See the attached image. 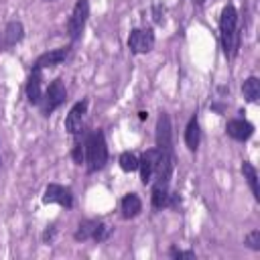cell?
Instances as JSON below:
<instances>
[{
    "label": "cell",
    "mask_w": 260,
    "mask_h": 260,
    "mask_svg": "<svg viewBox=\"0 0 260 260\" xmlns=\"http://www.w3.org/2000/svg\"><path fill=\"white\" fill-rule=\"evenodd\" d=\"M219 41H221V49L223 55L228 59H234L238 55L240 49V30H238V12L234 8V4H228L221 10V18H219Z\"/></svg>",
    "instance_id": "1"
},
{
    "label": "cell",
    "mask_w": 260,
    "mask_h": 260,
    "mask_svg": "<svg viewBox=\"0 0 260 260\" xmlns=\"http://www.w3.org/2000/svg\"><path fill=\"white\" fill-rule=\"evenodd\" d=\"M85 162H87V171L95 173L100 169L106 167L108 162V146H106V138L102 130H93L87 134L85 142Z\"/></svg>",
    "instance_id": "2"
},
{
    "label": "cell",
    "mask_w": 260,
    "mask_h": 260,
    "mask_svg": "<svg viewBox=\"0 0 260 260\" xmlns=\"http://www.w3.org/2000/svg\"><path fill=\"white\" fill-rule=\"evenodd\" d=\"M67 98V89L63 85L61 79H55L49 83V87L43 91V98L39 102V108H41V114L43 116H51Z\"/></svg>",
    "instance_id": "3"
},
{
    "label": "cell",
    "mask_w": 260,
    "mask_h": 260,
    "mask_svg": "<svg viewBox=\"0 0 260 260\" xmlns=\"http://www.w3.org/2000/svg\"><path fill=\"white\" fill-rule=\"evenodd\" d=\"M108 234H110V228L104 221H100V219H85V221H81L77 225L73 238L77 242H87V240L104 242L108 238Z\"/></svg>",
    "instance_id": "4"
},
{
    "label": "cell",
    "mask_w": 260,
    "mask_h": 260,
    "mask_svg": "<svg viewBox=\"0 0 260 260\" xmlns=\"http://www.w3.org/2000/svg\"><path fill=\"white\" fill-rule=\"evenodd\" d=\"M87 16H89V2L87 0H77L73 10H71V16H69V22H67V32L71 37V41H77L85 28V22H87Z\"/></svg>",
    "instance_id": "5"
},
{
    "label": "cell",
    "mask_w": 260,
    "mask_h": 260,
    "mask_svg": "<svg viewBox=\"0 0 260 260\" xmlns=\"http://www.w3.org/2000/svg\"><path fill=\"white\" fill-rule=\"evenodd\" d=\"M152 47H154V32H152V28H134V30H130L128 49L134 55L148 53V51H152Z\"/></svg>",
    "instance_id": "6"
},
{
    "label": "cell",
    "mask_w": 260,
    "mask_h": 260,
    "mask_svg": "<svg viewBox=\"0 0 260 260\" xmlns=\"http://www.w3.org/2000/svg\"><path fill=\"white\" fill-rule=\"evenodd\" d=\"M158 160H160V150H158V148H148V150L138 158L140 181H142L144 185L152 183L154 173H156V167H158Z\"/></svg>",
    "instance_id": "7"
},
{
    "label": "cell",
    "mask_w": 260,
    "mask_h": 260,
    "mask_svg": "<svg viewBox=\"0 0 260 260\" xmlns=\"http://www.w3.org/2000/svg\"><path fill=\"white\" fill-rule=\"evenodd\" d=\"M156 148L160 152H173V130H171L169 114L165 112H160L156 120Z\"/></svg>",
    "instance_id": "8"
},
{
    "label": "cell",
    "mask_w": 260,
    "mask_h": 260,
    "mask_svg": "<svg viewBox=\"0 0 260 260\" xmlns=\"http://www.w3.org/2000/svg\"><path fill=\"white\" fill-rule=\"evenodd\" d=\"M43 203H59L63 207H73V193L69 187H63V185H47L45 189V195H43Z\"/></svg>",
    "instance_id": "9"
},
{
    "label": "cell",
    "mask_w": 260,
    "mask_h": 260,
    "mask_svg": "<svg viewBox=\"0 0 260 260\" xmlns=\"http://www.w3.org/2000/svg\"><path fill=\"white\" fill-rule=\"evenodd\" d=\"M85 112H87V100L77 102V104L69 110V114H67V118H65V130H67L69 134H73V136H75V134H79V132H81Z\"/></svg>",
    "instance_id": "10"
},
{
    "label": "cell",
    "mask_w": 260,
    "mask_h": 260,
    "mask_svg": "<svg viewBox=\"0 0 260 260\" xmlns=\"http://www.w3.org/2000/svg\"><path fill=\"white\" fill-rule=\"evenodd\" d=\"M24 37V26L22 22L18 20H12L4 26V30L0 32V51H6V49H12L16 43H20Z\"/></svg>",
    "instance_id": "11"
},
{
    "label": "cell",
    "mask_w": 260,
    "mask_h": 260,
    "mask_svg": "<svg viewBox=\"0 0 260 260\" xmlns=\"http://www.w3.org/2000/svg\"><path fill=\"white\" fill-rule=\"evenodd\" d=\"M67 55H69V47H59V49L47 51V53H43V55L37 57L32 69H41V71H43L45 67H55V65H59V63H63V61L67 59Z\"/></svg>",
    "instance_id": "12"
},
{
    "label": "cell",
    "mask_w": 260,
    "mask_h": 260,
    "mask_svg": "<svg viewBox=\"0 0 260 260\" xmlns=\"http://www.w3.org/2000/svg\"><path fill=\"white\" fill-rule=\"evenodd\" d=\"M228 134L234 140L244 142V140H248L254 134V126L248 120H244V118H236V120H230L228 122Z\"/></svg>",
    "instance_id": "13"
},
{
    "label": "cell",
    "mask_w": 260,
    "mask_h": 260,
    "mask_svg": "<svg viewBox=\"0 0 260 260\" xmlns=\"http://www.w3.org/2000/svg\"><path fill=\"white\" fill-rule=\"evenodd\" d=\"M41 85H43L41 69H32L30 75H28V81H26V98H28L30 104H37V106H39V102H41V98H43Z\"/></svg>",
    "instance_id": "14"
},
{
    "label": "cell",
    "mask_w": 260,
    "mask_h": 260,
    "mask_svg": "<svg viewBox=\"0 0 260 260\" xmlns=\"http://www.w3.org/2000/svg\"><path fill=\"white\" fill-rule=\"evenodd\" d=\"M120 207H122V215L126 219H132L142 211V201H140V197L136 193H128V195H124Z\"/></svg>",
    "instance_id": "15"
},
{
    "label": "cell",
    "mask_w": 260,
    "mask_h": 260,
    "mask_svg": "<svg viewBox=\"0 0 260 260\" xmlns=\"http://www.w3.org/2000/svg\"><path fill=\"white\" fill-rule=\"evenodd\" d=\"M199 138H201V132H199V122H197V116H191L187 128H185V144L191 152L197 150L199 146Z\"/></svg>",
    "instance_id": "16"
},
{
    "label": "cell",
    "mask_w": 260,
    "mask_h": 260,
    "mask_svg": "<svg viewBox=\"0 0 260 260\" xmlns=\"http://www.w3.org/2000/svg\"><path fill=\"white\" fill-rule=\"evenodd\" d=\"M242 175H244V179L248 181V185H250V191H252L254 199L258 201V199H260V187H258V173H256L254 165H252V162H248V160H244V162H242Z\"/></svg>",
    "instance_id": "17"
},
{
    "label": "cell",
    "mask_w": 260,
    "mask_h": 260,
    "mask_svg": "<svg viewBox=\"0 0 260 260\" xmlns=\"http://www.w3.org/2000/svg\"><path fill=\"white\" fill-rule=\"evenodd\" d=\"M242 93H244L246 102H250V104L258 102V98H260V79L254 77V75H250L244 81V85H242Z\"/></svg>",
    "instance_id": "18"
},
{
    "label": "cell",
    "mask_w": 260,
    "mask_h": 260,
    "mask_svg": "<svg viewBox=\"0 0 260 260\" xmlns=\"http://www.w3.org/2000/svg\"><path fill=\"white\" fill-rule=\"evenodd\" d=\"M169 197H171V193H169V187H158V185H152V207L154 209H162V207H167L169 205Z\"/></svg>",
    "instance_id": "19"
},
{
    "label": "cell",
    "mask_w": 260,
    "mask_h": 260,
    "mask_svg": "<svg viewBox=\"0 0 260 260\" xmlns=\"http://www.w3.org/2000/svg\"><path fill=\"white\" fill-rule=\"evenodd\" d=\"M118 162H120V169L126 171V173H132V171L138 169V158H136L134 152H122Z\"/></svg>",
    "instance_id": "20"
},
{
    "label": "cell",
    "mask_w": 260,
    "mask_h": 260,
    "mask_svg": "<svg viewBox=\"0 0 260 260\" xmlns=\"http://www.w3.org/2000/svg\"><path fill=\"white\" fill-rule=\"evenodd\" d=\"M244 244H248V248H252V250H260V230H252L244 238Z\"/></svg>",
    "instance_id": "21"
},
{
    "label": "cell",
    "mask_w": 260,
    "mask_h": 260,
    "mask_svg": "<svg viewBox=\"0 0 260 260\" xmlns=\"http://www.w3.org/2000/svg\"><path fill=\"white\" fill-rule=\"evenodd\" d=\"M169 256L171 258H177V260H193L195 258V252L193 250H177V248H171L169 250Z\"/></svg>",
    "instance_id": "22"
},
{
    "label": "cell",
    "mask_w": 260,
    "mask_h": 260,
    "mask_svg": "<svg viewBox=\"0 0 260 260\" xmlns=\"http://www.w3.org/2000/svg\"><path fill=\"white\" fill-rule=\"evenodd\" d=\"M71 156H73L75 165H81V162L85 160V146H83L81 142H75V146H73V150H71Z\"/></svg>",
    "instance_id": "23"
},
{
    "label": "cell",
    "mask_w": 260,
    "mask_h": 260,
    "mask_svg": "<svg viewBox=\"0 0 260 260\" xmlns=\"http://www.w3.org/2000/svg\"><path fill=\"white\" fill-rule=\"evenodd\" d=\"M53 236H55V225H49V228L45 230V234H43V240H45V242H51Z\"/></svg>",
    "instance_id": "24"
},
{
    "label": "cell",
    "mask_w": 260,
    "mask_h": 260,
    "mask_svg": "<svg viewBox=\"0 0 260 260\" xmlns=\"http://www.w3.org/2000/svg\"><path fill=\"white\" fill-rule=\"evenodd\" d=\"M146 116H148L146 112H138V118H140V120H146Z\"/></svg>",
    "instance_id": "25"
},
{
    "label": "cell",
    "mask_w": 260,
    "mask_h": 260,
    "mask_svg": "<svg viewBox=\"0 0 260 260\" xmlns=\"http://www.w3.org/2000/svg\"><path fill=\"white\" fill-rule=\"evenodd\" d=\"M193 2H197V4H203V2H205V0H193Z\"/></svg>",
    "instance_id": "26"
},
{
    "label": "cell",
    "mask_w": 260,
    "mask_h": 260,
    "mask_svg": "<svg viewBox=\"0 0 260 260\" xmlns=\"http://www.w3.org/2000/svg\"><path fill=\"white\" fill-rule=\"evenodd\" d=\"M0 165H2V160H0Z\"/></svg>",
    "instance_id": "27"
}]
</instances>
